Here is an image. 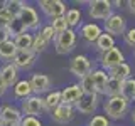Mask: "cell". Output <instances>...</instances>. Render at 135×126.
<instances>
[{"label":"cell","mask_w":135,"mask_h":126,"mask_svg":"<svg viewBox=\"0 0 135 126\" xmlns=\"http://www.w3.org/2000/svg\"><path fill=\"white\" fill-rule=\"evenodd\" d=\"M79 87H81L83 94H96L95 92V84H93V77H91V72L86 74L84 77L79 79Z\"/></svg>","instance_id":"f1b7e54d"},{"label":"cell","mask_w":135,"mask_h":126,"mask_svg":"<svg viewBox=\"0 0 135 126\" xmlns=\"http://www.w3.org/2000/svg\"><path fill=\"white\" fill-rule=\"evenodd\" d=\"M49 44L51 42L47 39H44V37L41 35L39 32H34V39H32V52L36 54V56H39V54H42L46 49L49 47Z\"/></svg>","instance_id":"4316f807"},{"label":"cell","mask_w":135,"mask_h":126,"mask_svg":"<svg viewBox=\"0 0 135 126\" xmlns=\"http://www.w3.org/2000/svg\"><path fill=\"white\" fill-rule=\"evenodd\" d=\"M15 54H17V49H15L14 40H12V39L0 44V59H2V61L12 62V59L15 57Z\"/></svg>","instance_id":"cb8c5ba5"},{"label":"cell","mask_w":135,"mask_h":126,"mask_svg":"<svg viewBox=\"0 0 135 126\" xmlns=\"http://www.w3.org/2000/svg\"><path fill=\"white\" fill-rule=\"evenodd\" d=\"M122 82H123V81H118V79H115V77H108L107 89H105V96H108V98H113V96H120Z\"/></svg>","instance_id":"83f0119b"},{"label":"cell","mask_w":135,"mask_h":126,"mask_svg":"<svg viewBox=\"0 0 135 126\" xmlns=\"http://www.w3.org/2000/svg\"><path fill=\"white\" fill-rule=\"evenodd\" d=\"M130 103L122 96H113V98H108L103 104L105 114H107L108 119H122L127 113H128Z\"/></svg>","instance_id":"6da1fadb"},{"label":"cell","mask_w":135,"mask_h":126,"mask_svg":"<svg viewBox=\"0 0 135 126\" xmlns=\"http://www.w3.org/2000/svg\"><path fill=\"white\" fill-rule=\"evenodd\" d=\"M0 77L5 82L7 87H14V84L19 81V69L12 64V62H5L0 67Z\"/></svg>","instance_id":"e0dca14e"},{"label":"cell","mask_w":135,"mask_h":126,"mask_svg":"<svg viewBox=\"0 0 135 126\" xmlns=\"http://www.w3.org/2000/svg\"><path fill=\"white\" fill-rule=\"evenodd\" d=\"M10 39H12L10 32H8L7 29H0V44H2V42H5V40H10Z\"/></svg>","instance_id":"8d00e7d4"},{"label":"cell","mask_w":135,"mask_h":126,"mask_svg":"<svg viewBox=\"0 0 135 126\" xmlns=\"http://www.w3.org/2000/svg\"><path fill=\"white\" fill-rule=\"evenodd\" d=\"M76 40H78L76 30H73V29H68V30L57 34V35L54 37L52 42H54V49H56V52L61 54V56H66V54H69L71 50L74 49Z\"/></svg>","instance_id":"277c9868"},{"label":"cell","mask_w":135,"mask_h":126,"mask_svg":"<svg viewBox=\"0 0 135 126\" xmlns=\"http://www.w3.org/2000/svg\"><path fill=\"white\" fill-rule=\"evenodd\" d=\"M88 126H110V119L105 114H95L88 121Z\"/></svg>","instance_id":"d6a6232c"},{"label":"cell","mask_w":135,"mask_h":126,"mask_svg":"<svg viewBox=\"0 0 135 126\" xmlns=\"http://www.w3.org/2000/svg\"><path fill=\"white\" fill-rule=\"evenodd\" d=\"M19 126H42V121L41 118H36V116H22Z\"/></svg>","instance_id":"e575fe53"},{"label":"cell","mask_w":135,"mask_h":126,"mask_svg":"<svg viewBox=\"0 0 135 126\" xmlns=\"http://www.w3.org/2000/svg\"><path fill=\"white\" fill-rule=\"evenodd\" d=\"M14 98L22 101L29 96H32V89H31V84H29V79H19L15 84H14Z\"/></svg>","instance_id":"d6986e66"},{"label":"cell","mask_w":135,"mask_h":126,"mask_svg":"<svg viewBox=\"0 0 135 126\" xmlns=\"http://www.w3.org/2000/svg\"><path fill=\"white\" fill-rule=\"evenodd\" d=\"M132 121L135 123V108H133V111H132Z\"/></svg>","instance_id":"60d3db41"},{"label":"cell","mask_w":135,"mask_h":126,"mask_svg":"<svg viewBox=\"0 0 135 126\" xmlns=\"http://www.w3.org/2000/svg\"><path fill=\"white\" fill-rule=\"evenodd\" d=\"M91 77H93V84H95V92L96 94H105V89H107V82H108V72L103 71L101 67L91 71Z\"/></svg>","instance_id":"ac0fdd59"},{"label":"cell","mask_w":135,"mask_h":126,"mask_svg":"<svg viewBox=\"0 0 135 126\" xmlns=\"http://www.w3.org/2000/svg\"><path fill=\"white\" fill-rule=\"evenodd\" d=\"M123 40H125L127 45H130V47H135V27L127 29L125 34H123Z\"/></svg>","instance_id":"d590c367"},{"label":"cell","mask_w":135,"mask_h":126,"mask_svg":"<svg viewBox=\"0 0 135 126\" xmlns=\"http://www.w3.org/2000/svg\"><path fill=\"white\" fill-rule=\"evenodd\" d=\"M32 39H34V34L32 32H22L19 35H15L14 39V45L17 50H31L32 49Z\"/></svg>","instance_id":"ffe728a7"},{"label":"cell","mask_w":135,"mask_h":126,"mask_svg":"<svg viewBox=\"0 0 135 126\" xmlns=\"http://www.w3.org/2000/svg\"><path fill=\"white\" fill-rule=\"evenodd\" d=\"M79 34H81V39L86 42V44H95V42L98 40V37L103 34V29L96 22H88V24L81 25Z\"/></svg>","instance_id":"2e32d148"},{"label":"cell","mask_w":135,"mask_h":126,"mask_svg":"<svg viewBox=\"0 0 135 126\" xmlns=\"http://www.w3.org/2000/svg\"><path fill=\"white\" fill-rule=\"evenodd\" d=\"M130 74H132V71H130V66L127 64V62H123V64H120L117 67H113L112 71H108L110 77H115V79H118V81H125V79H128Z\"/></svg>","instance_id":"484cf974"},{"label":"cell","mask_w":135,"mask_h":126,"mask_svg":"<svg viewBox=\"0 0 135 126\" xmlns=\"http://www.w3.org/2000/svg\"><path fill=\"white\" fill-rule=\"evenodd\" d=\"M113 14V2L110 0H91L88 2V15L93 20H107Z\"/></svg>","instance_id":"5b68a950"},{"label":"cell","mask_w":135,"mask_h":126,"mask_svg":"<svg viewBox=\"0 0 135 126\" xmlns=\"http://www.w3.org/2000/svg\"><path fill=\"white\" fill-rule=\"evenodd\" d=\"M100 106V96L98 94H83L81 99L76 103L74 109L81 114H93Z\"/></svg>","instance_id":"4fadbf2b"},{"label":"cell","mask_w":135,"mask_h":126,"mask_svg":"<svg viewBox=\"0 0 135 126\" xmlns=\"http://www.w3.org/2000/svg\"><path fill=\"white\" fill-rule=\"evenodd\" d=\"M49 25L52 27V30H54V34H61V32H64V30H68V22H66V19L64 17H57V19H51V22H49Z\"/></svg>","instance_id":"4dcf8cb0"},{"label":"cell","mask_w":135,"mask_h":126,"mask_svg":"<svg viewBox=\"0 0 135 126\" xmlns=\"http://www.w3.org/2000/svg\"><path fill=\"white\" fill-rule=\"evenodd\" d=\"M7 30L10 32V35H12V39H14L15 35H19V34H22V32H25V29H24V25L20 24V20L17 19V17H14V19L8 22V25H7Z\"/></svg>","instance_id":"1f68e13d"},{"label":"cell","mask_w":135,"mask_h":126,"mask_svg":"<svg viewBox=\"0 0 135 126\" xmlns=\"http://www.w3.org/2000/svg\"><path fill=\"white\" fill-rule=\"evenodd\" d=\"M0 126H3V124H2V121H0Z\"/></svg>","instance_id":"b9f144b4"},{"label":"cell","mask_w":135,"mask_h":126,"mask_svg":"<svg viewBox=\"0 0 135 126\" xmlns=\"http://www.w3.org/2000/svg\"><path fill=\"white\" fill-rule=\"evenodd\" d=\"M17 19L20 20V24L24 25V29L27 32H37L41 29V17L37 14V10L34 8L32 5H29V3H25L22 7V10L19 12V15H17Z\"/></svg>","instance_id":"3957f363"},{"label":"cell","mask_w":135,"mask_h":126,"mask_svg":"<svg viewBox=\"0 0 135 126\" xmlns=\"http://www.w3.org/2000/svg\"><path fill=\"white\" fill-rule=\"evenodd\" d=\"M64 19H66V22H68V27L69 29H78L79 25H81L83 22V14H81V8H76V7H71V8H68L66 10V14H64Z\"/></svg>","instance_id":"44dd1931"},{"label":"cell","mask_w":135,"mask_h":126,"mask_svg":"<svg viewBox=\"0 0 135 126\" xmlns=\"http://www.w3.org/2000/svg\"><path fill=\"white\" fill-rule=\"evenodd\" d=\"M123 62H125V56H123V52H122L118 47H113V49L107 50V52H103V54H101V57H100L101 69L107 71V72H108V71H112L113 67L123 64Z\"/></svg>","instance_id":"9c48e42d"},{"label":"cell","mask_w":135,"mask_h":126,"mask_svg":"<svg viewBox=\"0 0 135 126\" xmlns=\"http://www.w3.org/2000/svg\"><path fill=\"white\" fill-rule=\"evenodd\" d=\"M105 32L110 35H123L127 30V19L122 14H112L107 20L103 22Z\"/></svg>","instance_id":"ba28073f"},{"label":"cell","mask_w":135,"mask_h":126,"mask_svg":"<svg viewBox=\"0 0 135 126\" xmlns=\"http://www.w3.org/2000/svg\"><path fill=\"white\" fill-rule=\"evenodd\" d=\"M91 61L88 56H84V54H78V56H74L73 59L69 61V72L76 76L78 79L84 77L86 74L91 72Z\"/></svg>","instance_id":"52a82bcc"},{"label":"cell","mask_w":135,"mask_h":126,"mask_svg":"<svg viewBox=\"0 0 135 126\" xmlns=\"http://www.w3.org/2000/svg\"><path fill=\"white\" fill-rule=\"evenodd\" d=\"M74 113H76V109L74 106H69V104H59L57 108H54L52 111L49 113L51 114V119L54 121V123H59V124H68L69 121H73L74 119Z\"/></svg>","instance_id":"8fae6325"},{"label":"cell","mask_w":135,"mask_h":126,"mask_svg":"<svg viewBox=\"0 0 135 126\" xmlns=\"http://www.w3.org/2000/svg\"><path fill=\"white\" fill-rule=\"evenodd\" d=\"M39 7L42 14L47 15L49 19H57V17H64L66 14V3L61 0H41Z\"/></svg>","instance_id":"30bf717a"},{"label":"cell","mask_w":135,"mask_h":126,"mask_svg":"<svg viewBox=\"0 0 135 126\" xmlns=\"http://www.w3.org/2000/svg\"><path fill=\"white\" fill-rule=\"evenodd\" d=\"M20 113H22V116H36L39 118L41 114H44L46 111V104H44V98L42 96H29V98H25L20 101Z\"/></svg>","instance_id":"7a4b0ae2"},{"label":"cell","mask_w":135,"mask_h":126,"mask_svg":"<svg viewBox=\"0 0 135 126\" xmlns=\"http://www.w3.org/2000/svg\"><path fill=\"white\" fill-rule=\"evenodd\" d=\"M36 54L32 50H17L15 57L12 59V64H14L17 69H22V71H29L31 67L36 64Z\"/></svg>","instance_id":"5bb4252c"},{"label":"cell","mask_w":135,"mask_h":126,"mask_svg":"<svg viewBox=\"0 0 135 126\" xmlns=\"http://www.w3.org/2000/svg\"><path fill=\"white\" fill-rule=\"evenodd\" d=\"M7 89H8V87L5 86V82L2 81V77H0V98H3V94L7 92Z\"/></svg>","instance_id":"74e56055"},{"label":"cell","mask_w":135,"mask_h":126,"mask_svg":"<svg viewBox=\"0 0 135 126\" xmlns=\"http://www.w3.org/2000/svg\"><path fill=\"white\" fill-rule=\"evenodd\" d=\"M5 2H7V0H0V12L5 8Z\"/></svg>","instance_id":"ab89813d"},{"label":"cell","mask_w":135,"mask_h":126,"mask_svg":"<svg viewBox=\"0 0 135 126\" xmlns=\"http://www.w3.org/2000/svg\"><path fill=\"white\" fill-rule=\"evenodd\" d=\"M128 7H130V12L135 15V0H130V2H128Z\"/></svg>","instance_id":"f35d334b"},{"label":"cell","mask_w":135,"mask_h":126,"mask_svg":"<svg viewBox=\"0 0 135 126\" xmlns=\"http://www.w3.org/2000/svg\"><path fill=\"white\" fill-rule=\"evenodd\" d=\"M120 96L125 98L127 101H135V77L130 76L128 79H125L122 82V91H120Z\"/></svg>","instance_id":"7402d4cb"},{"label":"cell","mask_w":135,"mask_h":126,"mask_svg":"<svg viewBox=\"0 0 135 126\" xmlns=\"http://www.w3.org/2000/svg\"><path fill=\"white\" fill-rule=\"evenodd\" d=\"M29 84H31L32 94L42 96L44 92H49L51 79H49V76L44 74V72H34L31 77H29Z\"/></svg>","instance_id":"7c38bea8"},{"label":"cell","mask_w":135,"mask_h":126,"mask_svg":"<svg viewBox=\"0 0 135 126\" xmlns=\"http://www.w3.org/2000/svg\"><path fill=\"white\" fill-rule=\"evenodd\" d=\"M20 119H22V113H20L19 106L10 103L0 106V121L3 126H19Z\"/></svg>","instance_id":"8992f818"},{"label":"cell","mask_w":135,"mask_h":126,"mask_svg":"<svg viewBox=\"0 0 135 126\" xmlns=\"http://www.w3.org/2000/svg\"><path fill=\"white\" fill-rule=\"evenodd\" d=\"M37 32H39L41 35L44 37V39H47L49 42H52V40H54V37H56V34H54L52 27H51L49 24H46V25H41V29H39Z\"/></svg>","instance_id":"836d02e7"},{"label":"cell","mask_w":135,"mask_h":126,"mask_svg":"<svg viewBox=\"0 0 135 126\" xmlns=\"http://www.w3.org/2000/svg\"><path fill=\"white\" fill-rule=\"evenodd\" d=\"M44 104H46V111H47V113H51L54 108H57L59 104H61V91H59V89H54V91L46 92Z\"/></svg>","instance_id":"603a6c76"},{"label":"cell","mask_w":135,"mask_h":126,"mask_svg":"<svg viewBox=\"0 0 135 126\" xmlns=\"http://www.w3.org/2000/svg\"><path fill=\"white\" fill-rule=\"evenodd\" d=\"M95 44H96V47H98V50L103 54V52H107V50L115 47V37L110 35V34H107V32H103Z\"/></svg>","instance_id":"d4e9b609"},{"label":"cell","mask_w":135,"mask_h":126,"mask_svg":"<svg viewBox=\"0 0 135 126\" xmlns=\"http://www.w3.org/2000/svg\"><path fill=\"white\" fill-rule=\"evenodd\" d=\"M24 5H25V2H22V0H7V2H5V8H7V12L12 17L19 15V12L22 10Z\"/></svg>","instance_id":"f546056e"},{"label":"cell","mask_w":135,"mask_h":126,"mask_svg":"<svg viewBox=\"0 0 135 126\" xmlns=\"http://www.w3.org/2000/svg\"><path fill=\"white\" fill-rule=\"evenodd\" d=\"M81 96H83V91H81V87H79V84L78 82L71 84V86L61 89V103L69 104V106H76V103L81 99Z\"/></svg>","instance_id":"9a60e30c"}]
</instances>
